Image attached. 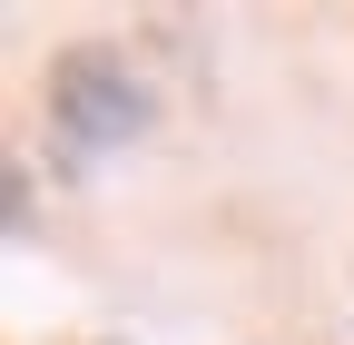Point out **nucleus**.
<instances>
[{
	"label": "nucleus",
	"instance_id": "f257e3e1",
	"mask_svg": "<svg viewBox=\"0 0 354 345\" xmlns=\"http://www.w3.org/2000/svg\"><path fill=\"white\" fill-rule=\"evenodd\" d=\"M39 118H50V148L69 178H88V168H109L118 148L148 139V79L128 50H109V39H79V50H50V69H39Z\"/></svg>",
	"mask_w": 354,
	"mask_h": 345
}]
</instances>
